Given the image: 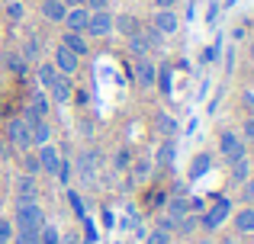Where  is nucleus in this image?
<instances>
[{"mask_svg": "<svg viewBox=\"0 0 254 244\" xmlns=\"http://www.w3.org/2000/svg\"><path fill=\"white\" fill-rule=\"evenodd\" d=\"M36 77H39V84L49 90V87H52V81L58 77V68H55L52 61H39V64H36Z\"/></svg>", "mask_w": 254, "mask_h": 244, "instance_id": "obj_25", "label": "nucleus"}, {"mask_svg": "<svg viewBox=\"0 0 254 244\" xmlns=\"http://www.w3.org/2000/svg\"><path fill=\"white\" fill-rule=\"evenodd\" d=\"M229 215H232V202L229 199H216L209 209L199 212V228H203V232H219V228L229 222Z\"/></svg>", "mask_w": 254, "mask_h": 244, "instance_id": "obj_3", "label": "nucleus"}, {"mask_svg": "<svg viewBox=\"0 0 254 244\" xmlns=\"http://www.w3.org/2000/svg\"><path fill=\"white\" fill-rule=\"evenodd\" d=\"M155 125H158V132H161L164 138L177 135V119H174L171 113H155Z\"/></svg>", "mask_w": 254, "mask_h": 244, "instance_id": "obj_26", "label": "nucleus"}, {"mask_svg": "<svg viewBox=\"0 0 254 244\" xmlns=\"http://www.w3.org/2000/svg\"><path fill=\"white\" fill-rule=\"evenodd\" d=\"M151 26H155L161 36H177V29H180V13H177V6H171V10H155Z\"/></svg>", "mask_w": 254, "mask_h": 244, "instance_id": "obj_10", "label": "nucleus"}, {"mask_svg": "<svg viewBox=\"0 0 254 244\" xmlns=\"http://www.w3.org/2000/svg\"><path fill=\"white\" fill-rule=\"evenodd\" d=\"M13 219H6V215H0V244H10L13 241Z\"/></svg>", "mask_w": 254, "mask_h": 244, "instance_id": "obj_35", "label": "nucleus"}, {"mask_svg": "<svg viewBox=\"0 0 254 244\" xmlns=\"http://www.w3.org/2000/svg\"><path fill=\"white\" fill-rule=\"evenodd\" d=\"M158 90H161L164 97H171L174 94V74H171V64H158V84H155Z\"/></svg>", "mask_w": 254, "mask_h": 244, "instance_id": "obj_27", "label": "nucleus"}, {"mask_svg": "<svg viewBox=\"0 0 254 244\" xmlns=\"http://www.w3.org/2000/svg\"><path fill=\"white\" fill-rule=\"evenodd\" d=\"M64 6H77V3H84V0H62Z\"/></svg>", "mask_w": 254, "mask_h": 244, "instance_id": "obj_47", "label": "nucleus"}, {"mask_svg": "<svg viewBox=\"0 0 254 244\" xmlns=\"http://www.w3.org/2000/svg\"><path fill=\"white\" fill-rule=\"evenodd\" d=\"M151 167H155V164H151L148 157H138V161L132 164L129 170H132V177H135V183H145V177L151 174Z\"/></svg>", "mask_w": 254, "mask_h": 244, "instance_id": "obj_31", "label": "nucleus"}, {"mask_svg": "<svg viewBox=\"0 0 254 244\" xmlns=\"http://www.w3.org/2000/svg\"><path fill=\"white\" fill-rule=\"evenodd\" d=\"M62 45H64V49H71L77 58H87V55H90V45H87L84 32H71V29H64V36H62Z\"/></svg>", "mask_w": 254, "mask_h": 244, "instance_id": "obj_16", "label": "nucleus"}, {"mask_svg": "<svg viewBox=\"0 0 254 244\" xmlns=\"http://www.w3.org/2000/svg\"><path fill=\"white\" fill-rule=\"evenodd\" d=\"M45 225V209L42 202H16V212H13V228L16 232H39Z\"/></svg>", "mask_w": 254, "mask_h": 244, "instance_id": "obj_1", "label": "nucleus"}, {"mask_svg": "<svg viewBox=\"0 0 254 244\" xmlns=\"http://www.w3.org/2000/svg\"><path fill=\"white\" fill-rule=\"evenodd\" d=\"M84 32L93 39H110L113 36V13L110 10H90V19H87Z\"/></svg>", "mask_w": 254, "mask_h": 244, "instance_id": "obj_7", "label": "nucleus"}, {"mask_svg": "<svg viewBox=\"0 0 254 244\" xmlns=\"http://www.w3.org/2000/svg\"><path fill=\"white\" fill-rule=\"evenodd\" d=\"M10 244H39V232H13Z\"/></svg>", "mask_w": 254, "mask_h": 244, "instance_id": "obj_37", "label": "nucleus"}, {"mask_svg": "<svg viewBox=\"0 0 254 244\" xmlns=\"http://www.w3.org/2000/svg\"><path fill=\"white\" fill-rule=\"evenodd\" d=\"M222 64H225V74H232V71H235V49H229V51H225Z\"/></svg>", "mask_w": 254, "mask_h": 244, "instance_id": "obj_43", "label": "nucleus"}, {"mask_svg": "<svg viewBox=\"0 0 254 244\" xmlns=\"http://www.w3.org/2000/svg\"><path fill=\"white\" fill-rule=\"evenodd\" d=\"M242 202H254V170H251V177L242 183Z\"/></svg>", "mask_w": 254, "mask_h": 244, "instance_id": "obj_38", "label": "nucleus"}, {"mask_svg": "<svg viewBox=\"0 0 254 244\" xmlns=\"http://www.w3.org/2000/svg\"><path fill=\"white\" fill-rule=\"evenodd\" d=\"M142 29V23H138L132 13H119V16H113V32H119L123 39H129V36H135V32Z\"/></svg>", "mask_w": 254, "mask_h": 244, "instance_id": "obj_17", "label": "nucleus"}, {"mask_svg": "<svg viewBox=\"0 0 254 244\" xmlns=\"http://www.w3.org/2000/svg\"><path fill=\"white\" fill-rule=\"evenodd\" d=\"M238 238H242V235H225V238H219V241H212V244H242Z\"/></svg>", "mask_w": 254, "mask_h": 244, "instance_id": "obj_44", "label": "nucleus"}, {"mask_svg": "<svg viewBox=\"0 0 254 244\" xmlns=\"http://www.w3.org/2000/svg\"><path fill=\"white\" fill-rule=\"evenodd\" d=\"M19 174H29V177H39V174H42L36 148H29V151H23V154H19Z\"/></svg>", "mask_w": 254, "mask_h": 244, "instance_id": "obj_22", "label": "nucleus"}, {"mask_svg": "<svg viewBox=\"0 0 254 244\" xmlns=\"http://www.w3.org/2000/svg\"><path fill=\"white\" fill-rule=\"evenodd\" d=\"M55 177H58V180H62V183H64V187H68V183H71V177H74V164H71V161H68V157H62V164H58V170H55Z\"/></svg>", "mask_w": 254, "mask_h": 244, "instance_id": "obj_34", "label": "nucleus"}, {"mask_svg": "<svg viewBox=\"0 0 254 244\" xmlns=\"http://www.w3.org/2000/svg\"><path fill=\"white\" fill-rule=\"evenodd\" d=\"M248 157H251V167H254V154H248Z\"/></svg>", "mask_w": 254, "mask_h": 244, "instance_id": "obj_51", "label": "nucleus"}, {"mask_svg": "<svg viewBox=\"0 0 254 244\" xmlns=\"http://www.w3.org/2000/svg\"><path fill=\"white\" fill-rule=\"evenodd\" d=\"M212 170V154L209 151H196V154L190 157V167H187V180H199V177H206Z\"/></svg>", "mask_w": 254, "mask_h": 244, "instance_id": "obj_14", "label": "nucleus"}, {"mask_svg": "<svg viewBox=\"0 0 254 244\" xmlns=\"http://www.w3.org/2000/svg\"><path fill=\"white\" fill-rule=\"evenodd\" d=\"M248 55H251V61H254V42H251V49H248Z\"/></svg>", "mask_w": 254, "mask_h": 244, "instance_id": "obj_49", "label": "nucleus"}, {"mask_svg": "<svg viewBox=\"0 0 254 244\" xmlns=\"http://www.w3.org/2000/svg\"><path fill=\"white\" fill-rule=\"evenodd\" d=\"M39 244H62V228L45 222V225L39 228Z\"/></svg>", "mask_w": 254, "mask_h": 244, "instance_id": "obj_29", "label": "nucleus"}, {"mask_svg": "<svg viewBox=\"0 0 254 244\" xmlns=\"http://www.w3.org/2000/svg\"><path fill=\"white\" fill-rule=\"evenodd\" d=\"M232 228L235 235H254V202H245L242 209H232Z\"/></svg>", "mask_w": 254, "mask_h": 244, "instance_id": "obj_11", "label": "nucleus"}, {"mask_svg": "<svg viewBox=\"0 0 254 244\" xmlns=\"http://www.w3.org/2000/svg\"><path fill=\"white\" fill-rule=\"evenodd\" d=\"M171 6H177V0H155V10H171Z\"/></svg>", "mask_w": 254, "mask_h": 244, "instance_id": "obj_45", "label": "nucleus"}, {"mask_svg": "<svg viewBox=\"0 0 254 244\" xmlns=\"http://www.w3.org/2000/svg\"><path fill=\"white\" fill-rule=\"evenodd\" d=\"M62 244H81V238L77 235H62Z\"/></svg>", "mask_w": 254, "mask_h": 244, "instance_id": "obj_46", "label": "nucleus"}, {"mask_svg": "<svg viewBox=\"0 0 254 244\" xmlns=\"http://www.w3.org/2000/svg\"><path fill=\"white\" fill-rule=\"evenodd\" d=\"M129 167H132V154L126 148H119L116 151V170H129Z\"/></svg>", "mask_w": 254, "mask_h": 244, "instance_id": "obj_39", "label": "nucleus"}, {"mask_svg": "<svg viewBox=\"0 0 254 244\" xmlns=\"http://www.w3.org/2000/svg\"><path fill=\"white\" fill-rule=\"evenodd\" d=\"M219 13H222V6H219V0H209V10H206V23H209V26H216Z\"/></svg>", "mask_w": 254, "mask_h": 244, "instance_id": "obj_40", "label": "nucleus"}, {"mask_svg": "<svg viewBox=\"0 0 254 244\" xmlns=\"http://www.w3.org/2000/svg\"><path fill=\"white\" fill-rule=\"evenodd\" d=\"M49 109H52L49 94H45V90H36V94H32V103H29V113H36L39 119H45V116H49Z\"/></svg>", "mask_w": 254, "mask_h": 244, "instance_id": "obj_24", "label": "nucleus"}, {"mask_svg": "<svg viewBox=\"0 0 254 244\" xmlns=\"http://www.w3.org/2000/svg\"><path fill=\"white\" fill-rule=\"evenodd\" d=\"M145 244H174V235L168 232V228H151L148 235H145Z\"/></svg>", "mask_w": 254, "mask_h": 244, "instance_id": "obj_32", "label": "nucleus"}, {"mask_svg": "<svg viewBox=\"0 0 254 244\" xmlns=\"http://www.w3.org/2000/svg\"><path fill=\"white\" fill-rule=\"evenodd\" d=\"M248 154V145L242 142V135L238 132H222L219 135V157H222L225 164H235L238 157Z\"/></svg>", "mask_w": 254, "mask_h": 244, "instance_id": "obj_5", "label": "nucleus"}, {"mask_svg": "<svg viewBox=\"0 0 254 244\" xmlns=\"http://www.w3.org/2000/svg\"><path fill=\"white\" fill-rule=\"evenodd\" d=\"M164 215H168V219H174V222H180L184 215H190V196H168Z\"/></svg>", "mask_w": 254, "mask_h": 244, "instance_id": "obj_18", "label": "nucleus"}, {"mask_svg": "<svg viewBox=\"0 0 254 244\" xmlns=\"http://www.w3.org/2000/svg\"><path fill=\"white\" fill-rule=\"evenodd\" d=\"M39 13H42V19H45V23H62V19H64V13H68V6H64L62 0H42Z\"/></svg>", "mask_w": 254, "mask_h": 244, "instance_id": "obj_19", "label": "nucleus"}, {"mask_svg": "<svg viewBox=\"0 0 254 244\" xmlns=\"http://www.w3.org/2000/svg\"><path fill=\"white\" fill-rule=\"evenodd\" d=\"M6 142H10L13 151H29L32 148V125L26 116H13L10 122H6Z\"/></svg>", "mask_w": 254, "mask_h": 244, "instance_id": "obj_2", "label": "nucleus"}, {"mask_svg": "<svg viewBox=\"0 0 254 244\" xmlns=\"http://www.w3.org/2000/svg\"><path fill=\"white\" fill-rule=\"evenodd\" d=\"M74 174L81 177L84 187H93L100 177V154L93 148H84L81 154H77V164H74Z\"/></svg>", "mask_w": 254, "mask_h": 244, "instance_id": "obj_4", "label": "nucleus"}, {"mask_svg": "<svg viewBox=\"0 0 254 244\" xmlns=\"http://www.w3.org/2000/svg\"><path fill=\"white\" fill-rule=\"evenodd\" d=\"M23 16H26V3L23 0H10V3H6V19H10V23H19Z\"/></svg>", "mask_w": 254, "mask_h": 244, "instance_id": "obj_33", "label": "nucleus"}, {"mask_svg": "<svg viewBox=\"0 0 254 244\" xmlns=\"http://www.w3.org/2000/svg\"><path fill=\"white\" fill-rule=\"evenodd\" d=\"M222 97H225V84H219L216 97H212V100H209V106H206V109H209V116H212V113H216V109H219V103H222Z\"/></svg>", "mask_w": 254, "mask_h": 244, "instance_id": "obj_41", "label": "nucleus"}, {"mask_svg": "<svg viewBox=\"0 0 254 244\" xmlns=\"http://www.w3.org/2000/svg\"><path fill=\"white\" fill-rule=\"evenodd\" d=\"M132 74H135V87L138 90H155V84H158V64L151 61V58H138V61L132 64Z\"/></svg>", "mask_w": 254, "mask_h": 244, "instance_id": "obj_6", "label": "nucleus"}, {"mask_svg": "<svg viewBox=\"0 0 254 244\" xmlns=\"http://www.w3.org/2000/svg\"><path fill=\"white\" fill-rule=\"evenodd\" d=\"M87 19H90V10H87L84 3H77V6H68L62 26H64V29H71V32H84L87 29Z\"/></svg>", "mask_w": 254, "mask_h": 244, "instance_id": "obj_13", "label": "nucleus"}, {"mask_svg": "<svg viewBox=\"0 0 254 244\" xmlns=\"http://www.w3.org/2000/svg\"><path fill=\"white\" fill-rule=\"evenodd\" d=\"M45 94H49V100L55 103V106H68V103L74 100V77L58 74L55 81H52V87L45 90Z\"/></svg>", "mask_w": 254, "mask_h": 244, "instance_id": "obj_8", "label": "nucleus"}, {"mask_svg": "<svg viewBox=\"0 0 254 244\" xmlns=\"http://www.w3.org/2000/svg\"><path fill=\"white\" fill-rule=\"evenodd\" d=\"M174 161H177V145H174V138H164L151 164H155V167H171Z\"/></svg>", "mask_w": 254, "mask_h": 244, "instance_id": "obj_20", "label": "nucleus"}, {"mask_svg": "<svg viewBox=\"0 0 254 244\" xmlns=\"http://www.w3.org/2000/svg\"><path fill=\"white\" fill-rule=\"evenodd\" d=\"M36 154H39V167H42V174L55 177L58 164H62V151H58V145L49 142V145H42V148H36Z\"/></svg>", "mask_w": 254, "mask_h": 244, "instance_id": "obj_12", "label": "nucleus"}, {"mask_svg": "<svg viewBox=\"0 0 254 244\" xmlns=\"http://www.w3.org/2000/svg\"><path fill=\"white\" fill-rule=\"evenodd\" d=\"M238 135H242L245 145H254V116H248V119L242 122V132H238Z\"/></svg>", "mask_w": 254, "mask_h": 244, "instance_id": "obj_36", "label": "nucleus"}, {"mask_svg": "<svg viewBox=\"0 0 254 244\" xmlns=\"http://www.w3.org/2000/svg\"><path fill=\"white\" fill-rule=\"evenodd\" d=\"M229 167H232V170H229L232 183H238V187H242V183L248 180V177H251V170H254V167H251V157H248V154H245V157H238V161H235V164H229Z\"/></svg>", "mask_w": 254, "mask_h": 244, "instance_id": "obj_21", "label": "nucleus"}, {"mask_svg": "<svg viewBox=\"0 0 254 244\" xmlns=\"http://www.w3.org/2000/svg\"><path fill=\"white\" fill-rule=\"evenodd\" d=\"M196 228H199V219L190 212V215H184V219H180L177 225H174V235H180V238H190V235L196 232Z\"/></svg>", "mask_w": 254, "mask_h": 244, "instance_id": "obj_28", "label": "nucleus"}, {"mask_svg": "<svg viewBox=\"0 0 254 244\" xmlns=\"http://www.w3.org/2000/svg\"><path fill=\"white\" fill-rule=\"evenodd\" d=\"M126 42H129V51H132V55H138V58H148L151 51H155V49H151V42L145 39V32H142V29H138L135 36H129Z\"/></svg>", "mask_w": 254, "mask_h": 244, "instance_id": "obj_23", "label": "nucleus"}, {"mask_svg": "<svg viewBox=\"0 0 254 244\" xmlns=\"http://www.w3.org/2000/svg\"><path fill=\"white\" fill-rule=\"evenodd\" d=\"M36 199H39L36 177H29V174H19V177H16V202H36Z\"/></svg>", "mask_w": 254, "mask_h": 244, "instance_id": "obj_15", "label": "nucleus"}, {"mask_svg": "<svg viewBox=\"0 0 254 244\" xmlns=\"http://www.w3.org/2000/svg\"><path fill=\"white\" fill-rule=\"evenodd\" d=\"M171 196H190V187H187V180H174Z\"/></svg>", "mask_w": 254, "mask_h": 244, "instance_id": "obj_42", "label": "nucleus"}, {"mask_svg": "<svg viewBox=\"0 0 254 244\" xmlns=\"http://www.w3.org/2000/svg\"><path fill=\"white\" fill-rule=\"evenodd\" d=\"M196 244H212V238H199V241H196Z\"/></svg>", "mask_w": 254, "mask_h": 244, "instance_id": "obj_48", "label": "nucleus"}, {"mask_svg": "<svg viewBox=\"0 0 254 244\" xmlns=\"http://www.w3.org/2000/svg\"><path fill=\"white\" fill-rule=\"evenodd\" d=\"M116 244H129V241H126V238H119V241H116Z\"/></svg>", "mask_w": 254, "mask_h": 244, "instance_id": "obj_50", "label": "nucleus"}, {"mask_svg": "<svg viewBox=\"0 0 254 244\" xmlns=\"http://www.w3.org/2000/svg\"><path fill=\"white\" fill-rule=\"evenodd\" d=\"M52 64H55L58 74H64V77H74L77 71H81V58H77L71 49H64V45H58V49H55V55H52Z\"/></svg>", "mask_w": 254, "mask_h": 244, "instance_id": "obj_9", "label": "nucleus"}, {"mask_svg": "<svg viewBox=\"0 0 254 244\" xmlns=\"http://www.w3.org/2000/svg\"><path fill=\"white\" fill-rule=\"evenodd\" d=\"M3 61H6V71H10V74H19V77H23L26 71H29V68H26V58H23V55H16V51L3 55Z\"/></svg>", "mask_w": 254, "mask_h": 244, "instance_id": "obj_30", "label": "nucleus"}]
</instances>
